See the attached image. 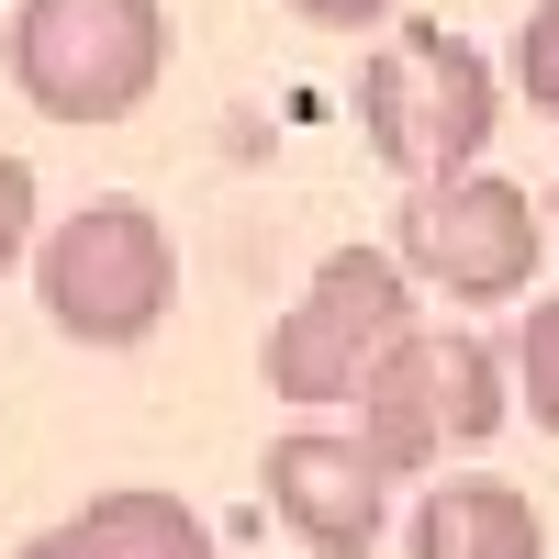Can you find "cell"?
<instances>
[{"mask_svg": "<svg viewBox=\"0 0 559 559\" xmlns=\"http://www.w3.org/2000/svg\"><path fill=\"white\" fill-rule=\"evenodd\" d=\"M492 123H503V79H492V57L459 23L414 12V23H392L358 57V134H369V157H381L392 179H459V168H481Z\"/></svg>", "mask_w": 559, "mask_h": 559, "instance_id": "obj_1", "label": "cell"}, {"mask_svg": "<svg viewBox=\"0 0 559 559\" xmlns=\"http://www.w3.org/2000/svg\"><path fill=\"white\" fill-rule=\"evenodd\" d=\"M168 79V0H12V90L68 123L102 134L134 123Z\"/></svg>", "mask_w": 559, "mask_h": 559, "instance_id": "obj_2", "label": "cell"}, {"mask_svg": "<svg viewBox=\"0 0 559 559\" xmlns=\"http://www.w3.org/2000/svg\"><path fill=\"white\" fill-rule=\"evenodd\" d=\"M515 414V358L471 324H403L381 347V369L358 381V437L369 459L403 471H437L448 448H492V426Z\"/></svg>", "mask_w": 559, "mask_h": 559, "instance_id": "obj_3", "label": "cell"}, {"mask_svg": "<svg viewBox=\"0 0 559 559\" xmlns=\"http://www.w3.org/2000/svg\"><path fill=\"white\" fill-rule=\"evenodd\" d=\"M34 302L57 324L68 347H146L168 302H179V247L146 202H79L68 224H45L34 236Z\"/></svg>", "mask_w": 559, "mask_h": 559, "instance_id": "obj_4", "label": "cell"}, {"mask_svg": "<svg viewBox=\"0 0 559 559\" xmlns=\"http://www.w3.org/2000/svg\"><path fill=\"white\" fill-rule=\"evenodd\" d=\"M403 324H414V269L392 247H336L302 280V302L269 324L258 369H269L280 403L324 414V403H358V381L381 369V347L403 336Z\"/></svg>", "mask_w": 559, "mask_h": 559, "instance_id": "obj_5", "label": "cell"}, {"mask_svg": "<svg viewBox=\"0 0 559 559\" xmlns=\"http://www.w3.org/2000/svg\"><path fill=\"white\" fill-rule=\"evenodd\" d=\"M548 247V213L492 168H459V179H403V213H392V258L448 302H515L537 280Z\"/></svg>", "mask_w": 559, "mask_h": 559, "instance_id": "obj_6", "label": "cell"}, {"mask_svg": "<svg viewBox=\"0 0 559 559\" xmlns=\"http://www.w3.org/2000/svg\"><path fill=\"white\" fill-rule=\"evenodd\" d=\"M258 492H269V515L292 526L313 559H369V548H381V526H392V471L369 459V437H336V426L269 437Z\"/></svg>", "mask_w": 559, "mask_h": 559, "instance_id": "obj_7", "label": "cell"}, {"mask_svg": "<svg viewBox=\"0 0 559 559\" xmlns=\"http://www.w3.org/2000/svg\"><path fill=\"white\" fill-rule=\"evenodd\" d=\"M12 559H213V526L179 492L123 481V492H90L79 515H57L45 537H23Z\"/></svg>", "mask_w": 559, "mask_h": 559, "instance_id": "obj_8", "label": "cell"}, {"mask_svg": "<svg viewBox=\"0 0 559 559\" xmlns=\"http://www.w3.org/2000/svg\"><path fill=\"white\" fill-rule=\"evenodd\" d=\"M403 559H548V526L515 481L471 471V481H426V503L403 526Z\"/></svg>", "mask_w": 559, "mask_h": 559, "instance_id": "obj_9", "label": "cell"}, {"mask_svg": "<svg viewBox=\"0 0 559 559\" xmlns=\"http://www.w3.org/2000/svg\"><path fill=\"white\" fill-rule=\"evenodd\" d=\"M515 403L537 414V437H559V292L526 302V336H515Z\"/></svg>", "mask_w": 559, "mask_h": 559, "instance_id": "obj_10", "label": "cell"}, {"mask_svg": "<svg viewBox=\"0 0 559 559\" xmlns=\"http://www.w3.org/2000/svg\"><path fill=\"white\" fill-rule=\"evenodd\" d=\"M515 90L559 123V0H537V12L515 23Z\"/></svg>", "mask_w": 559, "mask_h": 559, "instance_id": "obj_11", "label": "cell"}, {"mask_svg": "<svg viewBox=\"0 0 559 559\" xmlns=\"http://www.w3.org/2000/svg\"><path fill=\"white\" fill-rule=\"evenodd\" d=\"M34 236H45V191H34V168L0 146V269H23Z\"/></svg>", "mask_w": 559, "mask_h": 559, "instance_id": "obj_12", "label": "cell"}, {"mask_svg": "<svg viewBox=\"0 0 559 559\" xmlns=\"http://www.w3.org/2000/svg\"><path fill=\"white\" fill-rule=\"evenodd\" d=\"M292 12H302L313 34H369V23L392 12V0H292Z\"/></svg>", "mask_w": 559, "mask_h": 559, "instance_id": "obj_13", "label": "cell"}, {"mask_svg": "<svg viewBox=\"0 0 559 559\" xmlns=\"http://www.w3.org/2000/svg\"><path fill=\"white\" fill-rule=\"evenodd\" d=\"M548 247H559V179H548Z\"/></svg>", "mask_w": 559, "mask_h": 559, "instance_id": "obj_14", "label": "cell"}]
</instances>
